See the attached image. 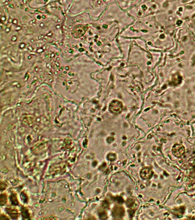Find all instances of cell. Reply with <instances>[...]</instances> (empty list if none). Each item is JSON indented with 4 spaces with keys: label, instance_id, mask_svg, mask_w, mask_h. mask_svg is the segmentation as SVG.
I'll return each mask as SVG.
<instances>
[{
    "label": "cell",
    "instance_id": "1",
    "mask_svg": "<svg viewBox=\"0 0 195 220\" xmlns=\"http://www.w3.org/2000/svg\"><path fill=\"white\" fill-rule=\"evenodd\" d=\"M185 148L180 144H174L172 149V152L174 155L176 157H181L184 154Z\"/></svg>",
    "mask_w": 195,
    "mask_h": 220
},
{
    "label": "cell",
    "instance_id": "2",
    "mask_svg": "<svg viewBox=\"0 0 195 220\" xmlns=\"http://www.w3.org/2000/svg\"><path fill=\"white\" fill-rule=\"evenodd\" d=\"M140 174L142 178L144 179H150L153 176V172L150 168H143L141 170Z\"/></svg>",
    "mask_w": 195,
    "mask_h": 220
},
{
    "label": "cell",
    "instance_id": "3",
    "mask_svg": "<svg viewBox=\"0 0 195 220\" xmlns=\"http://www.w3.org/2000/svg\"><path fill=\"white\" fill-rule=\"evenodd\" d=\"M122 104L119 102H115L111 104V110L115 113H119L122 110Z\"/></svg>",
    "mask_w": 195,
    "mask_h": 220
},
{
    "label": "cell",
    "instance_id": "4",
    "mask_svg": "<svg viewBox=\"0 0 195 220\" xmlns=\"http://www.w3.org/2000/svg\"><path fill=\"white\" fill-rule=\"evenodd\" d=\"M7 212L9 214H10L11 216L13 218H16L18 217L17 210L15 209H12V208H7Z\"/></svg>",
    "mask_w": 195,
    "mask_h": 220
},
{
    "label": "cell",
    "instance_id": "5",
    "mask_svg": "<svg viewBox=\"0 0 195 220\" xmlns=\"http://www.w3.org/2000/svg\"><path fill=\"white\" fill-rule=\"evenodd\" d=\"M11 200L12 203L13 205H18V201L17 197L16 194H12L11 196Z\"/></svg>",
    "mask_w": 195,
    "mask_h": 220
},
{
    "label": "cell",
    "instance_id": "6",
    "mask_svg": "<svg viewBox=\"0 0 195 220\" xmlns=\"http://www.w3.org/2000/svg\"><path fill=\"white\" fill-rule=\"evenodd\" d=\"M122 210H121V208H119L117 206L115 207L113 211V214L114 215V216H119V215H120L121 214Z\"/></svg>",
    "mask_w": 195,
    "mask_h": 220
},
{
    "label": "cell",
    "instance_id": "7",
    "mask_svg": "<svg viewBox=\"0 0 195 220\" xmlns=\"http://www.w3.org/2000/svg\"><path fill=\"white\" fill-rule=\"evenodd\" d=\"M7 201V197L6 196V194H1V198H0V202H1V205H4Z\"/></svg>",
    "mask_w": 195,
    "mask_h": 220
},
{
    "label": "cell",
    "instance_id": "8",
    "mask_svg": "<svg viewBox=\"0 0 195 220\" xmlns=\"http://www.w3.org/2000/svg\"><path fill=\"white\" fill-rule=\"evenodd\" d=\"M22 212V216L24 217V218H29V213H28V210L26 209H23Z\"/></svg>",
    "mask_w": 195,
    "mask_h": 220
},
{
    "label": "cell",
    "instance_id": "9",
    "mask_svg": "<svg viewBox=\"0 0 195 220\" xmlns=\"http://www.w3.org/2000/svg\"><path fill=\"white\" fill-rule=\"evenodd\" d=\"M1 190H4V189H6L7 188V185H5L4 183H1Z\"/></svg>",
    "mask_w": 195,
    "mask_h": 220
},
{
    "label": "cell",
    "instance_id": "10",
    "mask_svg": "<svg viewBox=\"0 0 195 220\" xmlns=\"http://www.w3.org/2000/svg\"><path fill=\"white\" fill-rule=\"evenodd\" d=\"M99 216L100 217V218H102V217H106V213H105L104 212H101V213H99Z\"/></svg>",
    "mask_w": 195,
    "mask_h": 220
}]
</instances>
